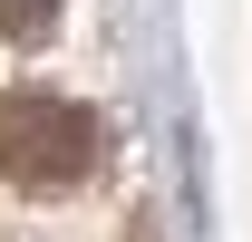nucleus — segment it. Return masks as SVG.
I'll use <instances>...</instances> for the list:
<instances>
[{
  "mask_svg": "<svg viewBox=\"0 0 252 242\" xmlns=\"http://www.w3.org/2000/svg\"><path fill=\"white\" fill-rule=\"evenodd\" d=\"M97 117L78 97H0V175L30 184V194H68V184L97 175Z\"/></svg>",
  "mask_w": 252,
  "mask_h": 242,
  "instance_id": "obj_1",
  "label": "nucleus"
},
{
  "mask_svg": "<svg viewBox=\"0 0 252 242\" xmlns=\"http://www.w3.org/2000/svg\"><path fill=\"white\" fill-rule=\"evenodd\" d=\"M68 0H0V39H20V49H39V39L59 30Z\"/></svg>",
  "mask_w": 252,
  "mask_h": 242,
  "instance_id": "obj_2",
  "label": "nucleus"
}]
</instances>
